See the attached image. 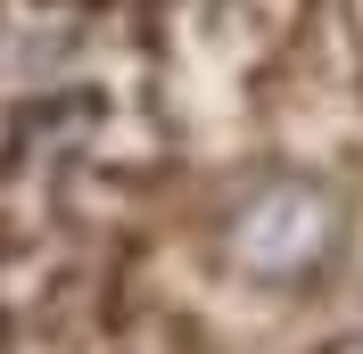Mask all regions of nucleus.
<instances>
[{
    "instance_id": "obj_1",
    "label": "nucleus",
    "mask_w": 363,
    "mask_h": 354,
    "mask_svg": "<svg viewBox=\"0 0 363 354\" xmlns=\"http://www.w3.org/2000/svg\"><path fill=\"white\" fill-rule=\"evenodd\" d=\"M314 247H322V206L306 198V190H272V198L240 222V256H248L256 272H289V264H306Z\"/></svg>"
}]
</instances>
